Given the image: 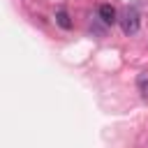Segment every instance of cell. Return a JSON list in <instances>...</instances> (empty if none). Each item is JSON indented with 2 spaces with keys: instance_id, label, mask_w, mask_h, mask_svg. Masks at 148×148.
<instances>
[{
  "instance_id": "6da1fadb",
  "label": "cell",
  "mask_w": 148,
  "mask_h": 148,
  "mask_svg": "<svg viewBox=\"0 0 148 148\" xmlns=\"http://www.w3.org/2000/svg\"><path fill=\"white\" fill-rule=\"evenodd\" d=\"M118 21H120V28H123L125 35H136L139 28H141V16H139V12L134 7H127Z\"/></svg>"
},
{
  "instance_id": "7a4b0ae2",
  "label": "cell",
  "mask_w": 148,
  "mask_h": 148,
  "mask_svg": "<svg viewBox=\"0 0 148 148\" xmlns=\"http://www.w3.org/2000/svg\"><path fill=\"white\" fill-rule=\"evenodd\" d=\"M97 14H99V18H102V21H104L106 25H113V23L118 21V12H116V7H113V5H109V2L99 5Z\"/></svg>"
},
{
  "instance_id": "3957f363",
  "label": "cell",
  "mask_w": 148,
  "mask_h": 148,
  "mask_svg": "<svg viewBox=\"0 0 148 148\" xmlns=\"http://www.w3.org/2000/svg\"><path fill=\"white\" fill-rule=\"evenodd\" d=\"M56 23H58L60 28H65V30L72 28V18H69V14H67L65 9H58V12H56Z\"/></svg>"
}]
</instances>
